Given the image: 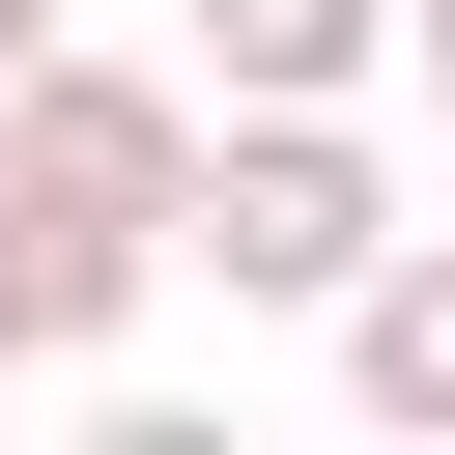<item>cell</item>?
<instances>
[{
    "mask_svg": "<svg viewBox=\"0 0 455 455\" xmlns=\"http://www.w3.org/2000/svg\"><path fill=\"white\" fill-rule=\"evenodd\" d=\"M313 341H341V398H370V455H455V228H398V256H370V284H341Z\"/></svg>",
    "mask_w": 455,
    "mask_h": 455,
    "instance_id": "3",
    "label": "cell"
},
{
    "mask_svg": "<svg viewBox=\"0 0 455 455\" xmlns=\"http://www.w3.org/2000/svg\"><path fill=\"white\" fill-rule=\"evenodd\" d=\"M398 57H427V85H455V0H398Z\"/></svg>",
    "mask_w": 455,
    "mask_h": 455,
    "instance_id": "7",
    "label": "cell"
},
{
    "mask_svg": "<svg viewBox=\"0 0 455 455\" xmlns=\"http://www.w3.org/2000/svg\"><path fill=\"white\" fill-rule=\"evenodd\" d=\"M142 284H171L142 228H85V199H28V171H0V370H85Z\"/></svg>",
    "mask_w": 455,
    "mask_h": 455,
    "instance_id": "4",
    "label": "cell"
},
{
    "mask_svg": "<svg viewBox=\"0 0 455 455\" xmlns=\"http://www.w3.org/2000/svg\"><path fill=\"white\" fill-rule=\"evenodd\" d=\"M171 256H199L228 313H341V284L398 256V171H370V114H199V171H171Z\"/></svg>",
    "mask_w": 455,
    "mask_h": 455,
    "instance_id": "1",
    "label": "cell"
},
{
    "mask_svg": "<svg viewBox=\"0 0 455 455\" xmlns=\"http://www.w3.org/2000/svg\"><path fill=\"white\" fill-rule=\"evenodd\" d=\"M28 57H57V0H0V85H28Z\"/></svg>",
    "mask_w": 455,
    "mask_h": 455,
    "instance_id": "8",
    "label": "cell"
},
{
    "mask_svg": "<svg viewBox=\"0 0 455 455\" xmlns=\"http://www.w3.org/2000/svg\"><path fill=\"white\" fill-rule=\"evenodd\" d=\"M0 171H28V199H85V228H142V256H171V171H199V85H142V57H85V28H57V57H28V85H0Z\"/></svg>",
    "mask_w": 455,
    "mask_h": 455,
    "instance_id": "2",
    "label": "cell"
},
{
    "mask_svg": "<svg viewBox=\"0 0 455 455\" xmlns=\"http://www.w3.org/2000/svg\"><path fill=\"white\" fill-rule=\"evenodd\" d=\"M57 455H228V427H199V398H85Z\"/></svg>",
    "mask_w": 455,
    "mask_h": 455,
    "instance_id": "6",
    "label": "cell"
},
{
    "mask_svg": "<svg viewBox=\"0 0 455 455\" xmlns=\"http://www.w3.org/2000/svg\"><path fill=\"white\" fill-rule=\"evenodd\" d=\"M398 57V0H199V114H341Z\"/></svg>",
    "mask_w": 455,
    "mask_h": 455,
    "instance_id": "5",
    "label": "cell"
}]
</instances>
